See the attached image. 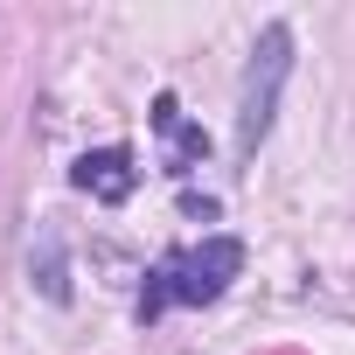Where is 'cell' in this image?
I'll return each mask as SVG.
<instances>
[{"label":"cell","instance_id":"cell-1","mask_svg":"<svg viewBox=\"0 0 355 355\" xmlns=\"http://www.w3.org/2000/svg\"><path fill=\"white\" fill-rule=\"evenodd\" d=\"M244 272V244L237 237H202L189 251H167L153 272H146V293H139V320H160L167 306H209L230 293V279Z\"/></svg>","mask_w":355,"mask_h":355},{"label":"cell","instance_id":"cell-2","mask_svg":"<svg viewBox=\"0 0 355 355\" xmlns=\"http://www.w3.org/2000/svg\"><path fill=\"white\" fill-rule=\"evenodd\" d=\"M286 70H293V28L286 21H265L258 42H251V63H244V91H237V160H251L279 119V91H286Z\"/></svg>","mask_w":355,"mask_h":355},{"label":"cell","instance_id":"cell-3","mask_svg":"<svg viewBox=\"0 0 355 355\" xmlns=\"http://www.w3.org/2000/svg\"><path fill=\"white\" fill-rule=\"evenodd\" d=\"M70 182H77L91 202H125V196L139 189V160H132V146H91V153L70 167Z\"/></svg>","mask_w":355,"mask_h":355},{"label":"cell","instance_id":"cell-4","mask_svg":"<svg viewBox=\"0 0 355 355\" xmlns=\"http://www.w3.org/2000/svg\"><path fill=\"white\" fill-rule=\"evenodd\" d=\"M153 125L167 132V174H189V167H196V160L209 153V139H202V132H196V125L182 119V105H174L167 91L153 98Z\"/></svg>","mask_w":355,"mask_h":355},{"label":"cell","instance_id":"cell-5","mask_svg":"<svg viewBox=\"0 0 355 355\" xmlns=\"http://www.w3.org/2000/svg\"><path fill=\"white\" fill-rule=\"evenodd\" d=\"M35 279H42L49 300H70V272H63V237H56V230H42V272H35Z\"/></svg>","mask_w":355,"mask_h":355}]
</instances>
